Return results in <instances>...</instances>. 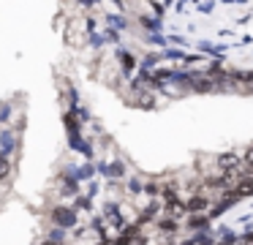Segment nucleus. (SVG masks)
<instances>
[{"mask_svg":"<svg viewBox=\"0 0 253 245\" xmlns=\"http://www.w3.org/2000/svg\"><path fill=\"white\" fill-rule=\"evenodd\" d=\"M49 221H52V226L63 229V232H74L79 226V212L71 204H55L49 210Z\"/></svg>","mask_w":253,"mask_h":245,"instance_id":"1","label":"nucleus"},{"mask_svg":"<svg viewBox=\"0 0 253 245\" xmlns=\"http://www.w3.org/2000/svg\"><path fill=\"white\" fill-rule=\"evenodd\" d=\"M79 180L74 177H66V174L60 172V177H57V196H60V204H66V201H74L79 194H82V188H79Z\"/></svg>","mask_w":253,"mask_h":245,"instance_id":"2","label":"nucleus"},{"mask_svg":"<svg viewBox=\"0 0 253 245\" xmlns=\"http://www.w3.org/2000/svg\"><path fill=\"white\" fill-rule=\"evenodd\" d=\"M17 150H19V136L11 131V125H3L0 128V155L11 158Z\"/></svg>","mask_w":253,"mask_h":245,"instance_id":"3","label":"nucleus"},{"mask_svg":"<svg viewBox=\"0 0 253 245\" xmlns=\"http://www.w3.org/2000/svg\"><path fill=\"white\" fill-rule=\"evenodd\" d=\"M115 57H117V63H120V68H123V74H131L133 68L139 65V60H136V54H131L128 49H117L115 52Z\"/></svg>","mask_w":253,"mask_h":245,"instance_id":"4","label":"nucleus"},{"mask_svg":"<svg viewBox=\"0 0 253 245\" xmlns=\"http://www.w3.org/2000/svg\"><path fill=\"white\" fill-rule=\"evenodd\" d=\"M14 174H17V163H14V158L0 155V183H11Z\"/></svg>","mask_w":253,"mask_h":245,"instance_id":"5","label":"nucleus"},{"mask_svg":"<svg viewBox=\"0 0 253 245\" xmlns=\"http://www.w3.org/2000/svg\"><path fill=\"white\" fill-rule=\"evenodd\" d=\"M63 125H66V134L71 136V134H82V123H79V117L74 112H63Z\"/></svg>","mask_w":253,"mask_h":245,"instance_id":"6","label":"nucleus"},{"mask_svg":"<svg viewBox=\"0 0 253 245\" xmlns=\"http://www.w3.org/2000/svg\"><path fill=\"white\" fill-rule=\"evenodd\" d=\"M106 177H109V180L126 177V163H123V161H109V163H106Z\"/></svg>","mask_w":253,"mask_h":245,"instance_id":"7","label":"nucleus"},{"mask_svg":"<svg viewBox=\"0 0 253 245\" xmlns=\"http://www.w3.org/2000/svg\"><path fill=\"white\" fill-rule=\"evenodd\" d=\"M71 207H74L77 212H87V215H93V199H87L84 194H79L77 199L71 201Z\"/></svg>","mask_w":253,"mask_h":245,"instance_id":"8","label":"nucleus"},{"mask_svg":"<svg viewBox=\"0 0 253 245\" xmlns=\"http://www.w3.org/2000/svg\"><path fill=\"white\" fill-rule=\"evenodd\" d=\"M44 240L57 243V245H66L68 243V232H63V229H57V226H49V232L44 234Z\"/></svg>","mask_w":253,"mask_h":245,"instance_id":"9","label":"nucleus"},{"mask_svg":"<svg viewBox=\"0 0 253 245\" xmlns=\"http://www.w3.org/2000/svg\"><path fill=\"white\" fill-rule=\"evenodd\" d=\"M11 117H14V103L11 101H0V128L11 123Z\"/></svg>","mask_w":253,"mask_h":245,"instance_id":"10","label":"nucleus"},{"mask_svg":"<svg viewBox=\"0 0 253 245\" xmlns=\"http://www.w3.org/2000/svg\"><path fill=\"white\" fill-rule=\"evenodd\" d=\"M142 191H144V183H142L139 177H131V180L126 183V194L133 196V199H136V196H142Z\"/></svg>","mask_w":253,"mask_h":245,"instance_id":"11","label":"nucleus"},{"mask_svg":"<svg viewBox=\"0 0 253 245\" xmlns=\"http://www.w3.org/2000/svg\"><path fill=\"white\" fill-rule=\"evenodd\" d=\"M218 166L223 169V172H226V169H234V166H240V158H237L234 152H226V155L218 158Z\"/></svg>","mask_w":253,"mask_h":245,"instance_id":"12","label":"nucleus"},{"mask_svg":"<svg viewBox=\"0 0 253 245\" xmlns=\"http://www.w3.org/2000/svg\"><path fill=\"white\" fill-rule=\"evenodd\" d=\"M210 215H188V229H207Z\"/></svg>","mask_w":253,"mask_h":245,"instance_id":"13","label":"nucleus"},{"mask_svg":"<svg viewBox=\"0 0 253 245\" xmlns=\"http://www.w3.org/2000/svg\"><path fill=\"white\" fill-rule=\"evenodd\" d=\"M95 177V163H84V166H79V183H90V180Z\"/></svg>","mask_w":253,"mask_h":245,"instance_id":"14","label":"nucleus"},{"mask_svg":"<svg viewBox=\"0 0 253 245\" xmlns=\"http://www.w3.org/2000/svg\"><path fill=\"white\" fill-rule=\"evenodd\" d=\"M240 87L245 93H253V71L251 74H240Z\"/></svg>","mask_w":253,"mask_h":245,"instance_id":"15","label":"nucleus"},{"mask_svg":"<svg viewBox=\"0 0 253 245\" xmlns=\"http://www.w3.org/2000/svg\"><path fill=\"white\" fill-rule=\"evenodd\" d=\"M11 123H14V125H11V131H14L17 136L22 134L25 128H28V117H25V114H22V117H17V120H11Z\"/></svg>","mask_w":253,"mask_h":245,"instance_id":"16","label":"nucleus"},{"mask_svg":"<svg viewBox=\"0 0 253 245\" xmlns=\"http://www.w3.org/2000/svg\"><path fill=\"white\" fill-rule=\"evenodd\" d=\"M106 22H109L115 30H120V27H126V19H123L120 14H106Z\"/></svg>","mask_w":253,"mask_h":245,"instance_id":"17","label":"nucleus"},{"mask_svg":"<svg viewBox=\"0 0 253 245\" xmlns=\"http://www.w3.org/2000/svg\"><path fill=\"white\" fill-rule=\"evenodd\" d=\"M87 44H90L93 49L104 47V36H98V33H87Z\"/></svg>","mask_w":253,"mask_h":245,"instance_id":"18","label":"nucleus"},{"mask_svg":"<svg viewBox=\"0 0 253 245\" xmlns=\"http://www.w3.org/2000/svg\"><path fill=\"white\" fill-rule=\"evenodd\" d=\"M95 194H98V183H95V180H90L87 188H84V196H87V199H93Z\"/></svg>","mask_w":253,"mask_h":245,"instance_id":"19","label":"nucleus"},{"mask_svg":"<svg viewBox=\"0 0 253 245\" xmlns=\"http://www.w3.org/2000/svg\"><path fill=\"white\" fill-rule=\"evenodd\" d=\"M117 38H120V33H117L115 27H109V30L104 33V41H117Z\"/></svg>","mask_w":253,"mask_h":245,"instance_id":"20","label":"nucleus"},{"mask_svg":"<svg viewBox=\"0 0 253 245\" xmlns=\"http://www.w3.org/2000/svg\"><path fill=\"white\" fill-rule=\"evenodd\" d=\"M245 163H248V166H253V147H248V152H245Z\"/></svg>","mask_w":253,"mask_h":245,"instance_id":"21","label":"nucleus"},{"mask_svg":"<svg viewBox=\"0 0 253 245\" xmlns=\"http://www.w3.org/2000/svg\"><path fill=\"white\" fill-rule=\"evenodd\" d=\"M39 245H57V243H49V240H41Z\"/></svg>","mask_w":253,"mask_h":245,"instance_id":"22","label":"nucleus"}]
</instances>
